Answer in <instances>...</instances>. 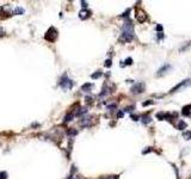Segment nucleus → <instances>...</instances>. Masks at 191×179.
<instances>
[{
    "instance_id": "f257e3e1",
    "label": "nucleus",
    "mask_w": 191,
    "mask_h": 179,
    "mask_svg": "<svg viewBox=\"0 0 191 179\" xmlns=\"http://www.w3.org/2000/svg\"><path fill=\"white\" fill-rule=\"evenodd\" d=\"M134 38V24L130 19L127 18V20L124 22L122 28V32H121V37L120 41L121 42H130Z\"/></svg>"
},
{
    "instance_id": "f03ea898",
    "label": "nucleus",
    "mask_w": 191,
    "mask_h": 179,
    "mask_svg": "<svg viewBox=\"0 0 191 179\" xmlns=\"http://www.w3.org/2000/svg\"><path fill=\"white\" fill-rule=\"evenodd\" d=\"M59 85H60L63 90H70V88L73 87V81L67 77V74H63L62 78L60 79V81H59Z\"/></svg>"
},
{
    "instance_id": "7ed1b4c3",
    "label": "nucleus",
    "mask_w": 191,
    "mask_h": 179,
    "mask_svg": "<svg viewBox=\"0 0 191 179\" xmlns=\"http://www.w3.org/2000/svg\"><path fill=\"white\" fill-rule=\"evenodd\" d=\"M145 88H146V85H145V83L139 81V83L134 84V85L132 86L130 91H132V93H134V95H140V93H142V92L145 91Z\"/></svg>"
},
{
    "instance_id": "20e7f679",
    "label": "nucleus",
    "mask_w": 191,
    "mask_h": 179,
    "mask_svg": "<svg viewBox=\"0 0 191 179\" xmlns=\"http://www.w3.org/2000/svg\"><path fill=\"white\" fill-rule=\"evenodd\" d=\"M44 38H45L47 41H49V42H54L55 40L57 38V30H56L54 27H52V28L47 31V34H45Z\"/></svg>"
},
{
    "instance_id": "39448f33",
    "label": "nucleus",
    "mask_w": 191,
    "mask_h": 179,
    "mask_svg": "<svg viewBox=\"0 0 191 179\" xmlns=\"http://www.w3.org/2000/svg\"><path fill=\"white\" fill-rule=\"evenodd\" d=\"M191 84V79H185V80H183V81H180V83L176 85L175 87H172L171 88V91H170V93H175V92H178L179 90H182V88H184V87H186V86H189Z\"/></svg>"
},
{
    "instance_id": "423d86ee",
    "label": "nucleus",
    "mask_w": 191,
    "mask_h": 179,
    "mask_svg": "<svg viewBox=\"0 0 191 179\" xmlns=\"http://www.w3.org/2000/svg\"><path fill=\"white\" fill-rule=\"evenodd\" d=\"M170 69H171V65H170V63H165L163 67H160V68L158 69V72H157V77H158V78L163 77V75H165Z\"/></svg>"
},
{
    "instance_id": "0eeeda50",
    "label": "nucleus",
    "mask_w": 191,
    "mask_h": 179,
    "mask_svg": "<svg viewBox=\"0 0 191 179\" xmlns=\"http://www.w3.org/2000/svg\"><path fill=\"white\" fill-rule=\"evenodd\" d=\"M90 16H91V12H90L88 10H81V11L79 12V18H80V19H82V20L87 19Z\"/></svg>"
},
{
    "instance_id": "6e6552de",
    "label": "nucleus",
    "mask_w": 191,
    "mask_h": 179,
    "mask_svg": "<svg viewBox=\"0 0 191 179\" xmlns=\"http://www.w3.org/2000/svg\"><path fill=\"white\" fill-rule=\"evenodd\" d=\"M81 127H90L91 125V117H85L80 121Z\"/></svg>"
},
{
    "instance_id": "1a4fd4ad",
    "label": "nucleus",
    "mask_w": 191,
    "mask_h": 179,
    "mask_svg": "<svg viewBox=\"0 0 191 179\" xmlns=\"http://www.w3.org/2000/svg\"><path fill=\"white\" fill-rule=\"evenodd\" d=\"M182 113H183L184 116H190L191 115V104L186 105V106H184L183 110H182Z\"/></svg>"
},
{
    "instance_id": "9d476101",
    "label": "nucleus",
    "mask_w": 191,
    "mask_h": 179,
    "mask_svg": "<svg viewBox=\"0 0 191 179\" xmlns=\"http://www.w3.org/2000/svg\"><path fill=\"white\" fill-rule=\"evenodd\" d=\"M146 18H147V16L143 13V12H140L139 14H136V20L140 22V23H143L146 20Z\"/></svg>"
},
{
    "instance_id": "9b49d317",
    "label": "nucleus",
    "mask_w": 191,
    "mask_h": 179,
    "mask_svg": "<svg viewBox=\"0 0 191 179\" xmlns=\"http://www.w3.org/2000/svg\"><path fill=\"white\" fill-rule=\"evenodd\" d=\"M92 86H93V85H92L91 83H90V84H88V83L84 84V85L81 86V91H84V92H88V91L92 88Z\"/></svg>"
},
{
    "instance_id": "f8f14e48",
    "label": "nucleus",
    "mask_w": 191,
    "mask_h": 179,
    "mask_svg": "<svg viewBox=\"0 0 191 179\" xmlns=\"http://www.w3.org/2000/svg\"><path fill=\"white\" fill-rule=\"evenodd\" d=\"M186 127H188V125H186V123H185L184 121H179V122H178V124H177V129H178V130H184Z\"/></svg>"
},
{
    "instance_id": "ddd939ff",
    "label": "nucleus",
    "mask_w": 191,
    "mask_h": 179,
    "mask_svg": "<svg viewBox=\"0 0 191 179\" xmlns=\"http://www.w3.org/2000/svg\"><path fill=\"white\" fill-rule=\"evenodd\" d=\"M183 138L185 140H191V130H185L183 133Z\"/></svg>"
},
{
    "instance_id": "4468645a",
    "label": "nucleus",
    "mask_w": 191,
    "mask_h": 179,
    "mask_svg": "<svg viewBox=\"0 0 191 179\" xmlns=\"http://www.w3.org/2000/svg\"><path fill=\"white\" fill-rule=\"evenodd\" d=\"M157 118L160 120V121H164L165 118H166V113L165 112H158L157 113Z\"/></svg>"
},
{
    "instance_id": "2eb2a0df",
    "label": "nucleus",
    "mask_w": 191,
    "mask_h": 179,
    "mask_svg": "<svg viewBox=\"0 0 191 179\" xmlns=\"http://www.w3.org/2000/svg\"><path fill=\"white\" fill-rule=\"evenodd\" d=\"M73 117H74V115H73V113H68V115H66V116H65V121H63V122H65V123L70 122V121L73 120Z\"/></svg>"
},
{
    "instance_id": "dca6fc26",
    "label": "nucleus",
    "mask_w": 191,
    "mask_h": 179,
    "mask_svg": "<svg viewBox=\"0 0 191 179\" xmlns=\"http://www.w3.org/2000/svg\"><path fill=\"white\" fill-rule=\"evenodd\" d=\"M102 75H103V73H102L100 70H98V72H96V73H93V74L91 75V78H92V79H98V78H100Z\"/></svg>"
},
{
    "instance_id": "f3484780",
    "label": "nucleus",
    "mask_w": 191,
    "mask_h": 179,
    "mask_svg": "<svg viewBox=\"0 0 191 179\" xmlns=\"http://www.w3.org/2000/svg\"><path fill=\"white\" fill-rule=\"evenodd\" d=\"M142 122L143 124H148L152 122V118H150V116H143V118H142Z\"/></svg>"
},
{
    "instance_id": "a211bd4d",
    "label": "nucleus",
    "mask_w": 191,
    "mask_h": 179,
    "mask_svg": "<svg viewBox=\"0 0 191 179\" xmlns=\"http://www.w3.org/2000/svg\"><path fill=\"white\" fill-rule=\"evenodd\" d=\"M134 109H135V106H134V105H132V106H127V108H124V109H123V112H133Z\"/></svg>"
},
{
    "instance_id": "6ab92c4d",
    "label": "nucleus",
    "mask_w": 191,
    "mask_h": 179,
    "mask_svg": "<svg viewBox=\"0 0 191 179\" xmlns=\"http://www.w3.org/2000/svg\"><path fill=\"white\" fill-rule=\"evenodd\" d=\"M86 112H87V110H86L85 108H82V109L77 111V113H75V115H77V116H82V115H84V113H86Z\"/></svg>"
},
{
    "instance_id": "aec40b11",
    "label": "nucleus",
    "mask_w": 191,
    "mask_h": 179,
    "mask_svg": "<svg viewBox=\"0 0 191 179\" xmlns=\"http://www.w3.org/2000/svg\"><path fill=\"white\" fill-rule=\"evenodd\" d=\"M14 13H24V9H22V7H16L14 9Z\"/></svg>"
},
{
    "instance_id": "412c9836",
    "label": "nucleus",
    "mask_w": 191,
    "mask_h": 179,
    "mask_svg": "<svg viewBox=\"0 0 191 179\" xmlns=\"http://www.w3.org/2000/svg\"><path fill=\"white\" fill-rule=\"evenodd\" d=\"M133 63V59L132 57H128L125 61H124V65H128V66H130Z\"/></svg>"
},
{
    "instance_id": "4be33fe9",
    "label": "nucleus",
    "mask_w": 191,
    "mask_h": 179,
    "mask_svg": "<svg viewBox=\"0 0 191 179\" xmlns=\"http://www.w3.org/2000/svg\"><path fill=\"white\" fill-rule=\"evenodd\" d=\"M152 104H154L153 100H147V102H143L142 103V106H148V105H152Z\"/></svg>"
},
{
    "instance_id": "5701e85b",
    "label": "nucleus",
    "mask_w": 191,
    "mask_h": 179,
    "mask_svg": "<svg viewBox=\"0 0 191 179\" xmlns=\"http://www.w3.org/2000/svg\"><path fill=\"white\" fill-rule=\"evenodd\" d=\"M111 65H112L111 59H108V60L105 61V63H104V66H105V67H111Z\"/></svg>"
},
{
    "instance_id": "b1692460",
    "label": "nucleus",
    "mask_w": 191,
    "mask_h": 179,
    "mask_svg": "<svg viewBox=\"0 0 191 179\" xmlns=\"http://www.w3.org/2000/svg\"><path fill=\"white\" fill-rule=\"evenodd\" d=\"M129 13H130V9H128V10H127V11H125L124 13L121 14V17H124V18L127 17V18H128V17H129Z\"/></svg>"
},
{
    "instance_id": "393cba45",
    "label": "nucleus",
    "mask_w": 191,
    "mask_h": 179,
    "mask_svg": "<svg viewBox=\"0 0 191 179\" xmlns=\"http://www.w3.org/2000/svg\"><path fill=\"white\" fill-rule=\"evenodd\" d=\"M155 30L158 31V34H159V32H161V31H163V25H160V24H158V25L155 27Z\"/></svg>"
},
{
    "instance_id": "a878e982",
    "label": "nucleus",
    "mask_w": 191,
    "mask_h": 179,
    "mask_svg": "<svg viewBox=\"0 0 191 179\" xmlns=\"http://www.w3.org/2000/svg\"><path fill=\"white\" fill-rule=\"evenodd\" d=\"M77 134H78L77 130H73V129H72V130H68V135H77Z\"/></svg>"
},
{
    "instance_id": "bb28decb",
    "label": "nucleus",
    "mask_w": 191,
    "mask_h": 179,
    "mask_svg": "<svg viewBox=\"0 0 191 179\" xmlns=\"http://www.w3.org/2000/svg\"><path fill=\"white\" fill-rule=\"evenodd\" d=\"M6 172H0V179H6Z\"/></svg>"
},
{
    "instance_id": "cd10ccee",
    "label": "nucleus",
    "mask_w": 191,
    "mask_h": 179,
    "mask_svg": "<svg viewBox=\"0 0 191 179\" xmlns=\"http://www.w3.org/2000/svg\"><path fill=\"white\" fill-rule=\"evenodd\" d=\"M150 152H152V148L148 147V149H143V151H142V154H146V153H150Z\"/></svg>"
},
{
    "instance_id": "c85d7f7f",
    "label": "nucleus",
    "mask_w": 191,
    "mask_h": 179,
    "mask_svg": "<svg viewBox=\"0 0 191 179\" xmlns=\"http://www.w3.org/2000/svg\"><path fill=\"white\" fill-rule=\"evenodd\" d=\"M81 6L84 7V10H86V7H87V2H86V1H81Z\"/></svg>"
},
{
    "instance_id": "c756f323",
    "label": "nucleus",
    "mask_w": 191,
    "mask_h": 179,
    "mask_svg": "<svg viewBox=\"0 0 191 179\" xmlns=\"http://www.w3.org/2000/svg\"><path fill=\"white\" fill-rule=\"evenodd\" d=\"M117 117H118V118H122L123 117V111H118V112H117Z\"/></svg>"
},
{
    "instance_id": "7c9ffc66",
    "label": "nucleus",
    "mask_w": 191,
    "mask_h": 179,
    "mask_svg": "<svg viewBox=\"0 0 191 179\" xmlns=\"http://www.w3.org/2000/svg\"><path fill=\"white\" fill-rule=\"evenodd\" d=\"M104 179H118V177L117 176H109V177H106V178Z\"/></svg>"
},
{
    "instance_id": "2f4dec72",
    "label": "nucleus",
    "mask_w": 191,
    "mask_h": 179,
    "mask_svg": "<svg viewBox=\"0 0 191 179\" xmlns=\"http://www.w3.org/2000/svg\"><path fill=\"white\" fill-rule=\"evenodd\" d=\"M117 105L116 104H110V105H108V109H115Z\"/></svg>"
},
{
    "instance_id": "473e14b6",
    "label": "nucleus",
    "mask_w": 191,
    "mask_h": 179,
    "mask_svg": "<svg viewBox=\"0 0 191 179\" xmlns=\"http://www.w3.org/2000/svg\"><path fill=\"white\" fill-rule=\"evenodd\" d=\"M158 38H159V40H163V38H164L163 32H159V34H158Z\"/></svg>"
},
{
    "instance_id": "72a5a7b5",
    "label": "nucleus",
    "mask_w": 191,
    "mask_h": 179,
    "mask_svg": "<svg viewBox=\"0 0 191 179\" xmlns=\"http://www.w3.org/2000/svg\"><path fill=\"white\" fill-rule=\"evenodd\" d=\"M132 118H133V121H139V116H135V115H132Z\"/></svg>"
},
{
    "instance_id": "f704fd0d",
    "label": "nucleus",
    "mask_w": 191,
    "mask_h": 179,
    "mask_svg": "<svg viewBox=\"0 0 191 179\" xmlns=\"http://www.w3.org/2000/svg\"><path fill=\"white\" fill-rule=\"evenodd\" d=\"M86 102L91 104V103H92V98H91V97H86Z\"/></svg>"
},
{
    "instance_id": "c9c22d12",
    "label": "nucleus",
    "mask_w": 191,
    "mask_h": 179,
    "mask_svg": "<svg viewBox=\"0 0 191 179\" xmlns=\"http://www.w3.org/2000/svg\"><path fill=\"white\" fill-rule=\"evenodd\" d=\"M2 35H4V31H2V29L0 28V37H1V36H2Z\"/></svg>"
}]
</instances>
